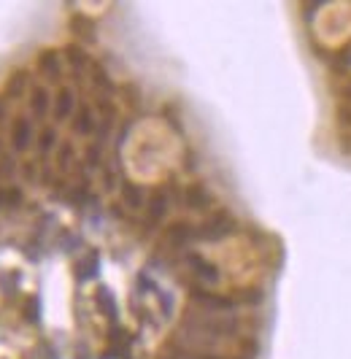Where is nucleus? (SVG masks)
<instances>
[{"label":"nucleus","mask_w":351,"mask_h":359,"mask_svg":"<svg viewBox=\"0 0 351 359\" xmlns=\"http://www.w3.org/2000/svg\"><path fill=\"white\" fill-rule=\"evenodd\" d=\"M184 262H187V268H189V273L203 283H219V268L214 265V262H208L203 254L198 252H187L184 254Z\"/></svg>","instance_id":"obj_3"},{"label":"nucleus","mask_w":351,"mask_h":359,"mask_svg":"<svg viewBox=\"0 0 351 359\" xmlns=\"http://www.w3.org/2000/svg\"><path fill=\"white\" fill-rule=\"evenodd\" d=\"M95 128H98V125H95V114H92V108H89L87 103H81L74 114V132L76 135H89Z\"/></svg>","instance_id":"obj_11"},{"label":"nucleus","mask_w":351,"mask_h":359,"mask_svg":"<svg viewBox=\"0 0 351 359\" xmlns=\"http://www.w3.org/2000/svg\"><path fill=\"white\" fill-rule=\"evenodd\" d=\"M74 25H76L74 27L76 35H81L87 44H89V41H95V30H92V22H89V19H84V17H76Z\"/></svg>","instance_id":"obj_18"},{"label":"nucleus","mask_w":351,"mask_h":359,"mask_svg":"<svg viewBox=\"0 0 351 359\" xmlns=\"http://www.w3.org/2000/svg\"><path fill=\"white\" fill-rule=\"evenodd\" d=\"M65 57H68V62L74 65V71H76V76H78V71H84V68H89V57H87V51L81 49V46H68L65 49Z\"/></svg>","instance_id":"obj_14"},{"label":"nucleus","mask_w":351,"mask_h":359,"mask_svg":"<svg viewBox=\"0 0 351 359\" xmlns=\"http://www.w3.org/2000/svg\"><path fill=\"white\" fill-rule=\"evenodd\" d=\"M0 157H3V143H0Z\"/></svg>","instance_id":"obj_26"},{"label":"nucleus","mask_w":351,"mask_h":359,"mask_svg":"<svg viewBox=\"0 0 351 359\" xmlns=\"http://www.w3.org/2000/svg\"><path fill=\"white\" fill-rule=\"evenodd\" d=\"M33 138H35V128H33V122L27 119V116H19L14 125H11V146H14V152H27L30 149V143H33Z\"/></svg>","instance_id":"obj_5"},{"label":"nucleus","mask_w":351,"mask_h":359,"mask_svg":"<svg viewBox=\"0 0 351 359\" xmlns=\"http://www.w3.org/2000/svg\"><path fill=\"white\" fill-rule=\"evenodd\" d=\"M71 162H74V146H71V143H62V146H60V157H57L60 170L68 173V170H71Z\"/></svg>","instance_id":"obj_20"},{"label":"nucleus","mask_w":351,"mask_h":359,"mask_svg":"<svg viewBox=\"0 0 351 359\" xmlns=\"http://www.w3.org/2000/svg\"><path fill=\"white\" fill-rule=\"evenodd\" d=\"M0 208H6V192H3V186H0Z\"/></svg>","instance_id":"obj_25"},{"label":"nucleus","mask_w":351,"mask_h":359,"mask_svg":"<svg viewBox=\"0 0 351 359\" xmlns=\"http://www.w3.org/2000/svg\"><path fill=\"white\" fill-rule=\"evenodd\" d=\"M38 68L49 81H60V54L54 49H46L38 57Z\"/></svg>","instance_id":"obj_13"},{"label":"nucleus","mask_w":351,"mask_h":359,"mask_svg":"<svg viewBox=\"0 0 351 359\" xmlns=\"http://www.w3.org/2000/svg\"><path fill=\"white\" fill-rule=\"evenodd\" d=\"M3 192H6V208L8 211H17L22 205V200H25V195L17 186H3Z\"/></svg>","instance_id":"obj_19"},{"label":"nucleus","mask_w":351,"mask_h":359,"mask_svg":"<svg viewBox=\"0 0 351 359\" xmlns=\"http://www.w3.org/2000/svg\"><path fill=\"white\" fill-rule=\"evenodd\" d=\"M49 105H51V98L44 87H33V89H30V111H33L35 119H44V116L49 114Z\"/></svg>","instance_id":"obj_12"},{"label":"nucleus","mask_w":351,"mask_h":359,"mask_svg":"<svg viewBox=\"0 0 351 359\" xmlns=\"http://www.w3.org/2000/svg\"><path fill=\"white\" fill-rule=\"evenodd\" d=\"M232 230H235L232 213L225 211V208H219V211L211 213V219H208L203 227H198V238H203V240H222V238L230 235Z\"/></svg>","instance_id":"obj_1"},{"label":"nucleus","mask_w":351,"mask_h":359,"mask_svg":"<svg viewBox=\"0 0 351 359\" xmlns=\"http://www.w3.org/2000/svg\"><path fill=\"white\" fill-rule=\"evenodd\" d=\"M6 116H8V103H6V98H0V125L6 122Z\"/></svg>","instance_id":"obj_23"},{"label":"nucleus","mask_w":351,"mask_h":359,"mask_svg":"<svg viewBox=\"0 0 351 359\" xmlns=\"http://www.w3.org/2000/svg\"><path fill=\"white\" fill-rule=\"evenodd\" d=\"M238 300H241V303H246V306H254V303H259V300H262V292H259V289H243V292L238 295Z\"/></svg>","instance_id":"obj_22"},{"label":"nucleus","mask_w":351,"mask_h":359,"mask_svg":"<svg viewBox=\"0 0 351 359\" xmlns=\"http://www.w3.org/2000/svg\"><path fill=\"white\" fill-rule=\"evenodd\" d=\"M84 165L92 170V168H101L103 165V149L101 143H89L87 152H84Z\"/></svg>","instance_id":"obj_17"},{"label":"nucleus","mask_w":351,"mask_h":359,"mask_svg":"<svg viewBox=\"0 0 351 359\" xmlns=\"http://www.w3.org/2000/svg\"><path fill=\"white\" fill-rule=\"evenodd\" d=\"M181 198H184V205L189 211H211V205H214V198L208 195V189L203 184H189L181 192Z\"/></svg>","instance_id":"obj_6"},{"label":"nucleus","mask_w":351,"mask_h":359,"mask_svg":"<svg viewBox=\"0 0 351 359\" xmlns=\"http://www.w3.org/2000/svg\"><path fill=\"white\" fill-rule=\"evenodd\" d=\"M119 198H122V205H125L127 211H141L144 205L149 203V200H146V192H144L138 184H132V181H122Z\"/></svg>","instance_id":"obj_7"},{"label":"nucleus","mask_w":351,"mask_h":359,"mask_svg":"<svg viewBox=\"0 0 351 359\" xmlns=\"http://www.w3.org/2000/svg\"><path fill=\"white\" fill-rule=\"evenodd\" d=\"M189 295H192V300L203 306L205 310H211V313H232V308H235V300L232 297H225V295H216V292H208V289H200V286H192L189 289Z\"/></svg>","instance_id":"obj_2"},{"label":"nucleus","mask_w":351,"mask_h":359,"mask_svg":"<svg viewBox=\"0 0 351 359\" xmlns=\"http://www.w3.org/2000/svg\"><path fill=\"white\" fill-rule=\"evenodd\" d=\"M14 173H17L14 157H11V154H3V157H0V179H14Z\"/></svg>","instance_id":"obj_21"},{"label":"nucleus","mask_w":351,"mask_h":359,"mask_svg":"<svg viewBox=\"0 0 351 359\" xmlns=\"http://www.w3.org/2000/svg\"><path fill=\"white\" fill-rule=\"evenodd\" d=\"M27 89H30V71L17 68L6 81V100H19Z\"/></svg>","instance_id":"obj_8"},{"label":"nucleus","mask_w":351,"mask_h":359,"mask_svg":"<svg viewBox=\"0 0 351 359\" xmlns=\"http://www.w3.org/2000/svg\"><path fill=\"white\" fill-rule=\"evenodd\" d=\"M22 176H25L27 181H33L35 179V168H33V165H25V168H22Z\"/></svg>","instance_id":"obj_24"},{"label":"nucleus","mask_w":351,"mask_h":359,"mask_svg":"<svg viewBox=\"0 0 351 359\" xmlns=\"http://www.w3.org/2000/svg\"><path fill=\"white\" fill-rule=\"evenodd\" d=\"M95 270H98V254H87L84 259H78L76 273H78L81 281H87L89 276H95Z\"/></svg>","instance_id":"obj_16"},{"label":"nucleus","mask_w":351,"mask_h":359,"mask_svg":"<svg viewBox=\"0 0 351 359\" xmlns=\"http://www.w3.org/2000/svg\"><path fill=\"white\" fill-rule=\"evenodd\" d=\"M76 114V98L71 89H60L57 98H54V119L57 122H65Z\"/></svg>","instance_id":"obj_10"},{"label":"nucleus","mask_w":351,"mask_h":359,"mask_svg":"<svg viewBox=\"0 0 351 359\" xmlns=\"http://www.w3.org/2000/svg\"><path fill=\"white\" fill-rule=\"evenodd\" d=\"M168 192L165 189H160V192H154L149 198V203H146V225H157V222H162L165 219V213H168Z\"/></svg>","instance_id":"obj_9"},{"label":"nucleus","mask_w":351,"mask_h":359,"mask_svg":"<svg viewBox=\"0 0 351 359\" xmlns=\"http://www.w3.org/2000/svg\"><path fill=\"white\" fill-rule=\"evenodd\" d=\"M57 146V130L54 128H44L38 135V154L41 157H49V152Z\"/></svg>","instance_id":"obj_15"},{"label":"nucleus","mask_w":351,"mask_h":359,"mask_svg":"<svg viewBox=\"0 0 351 359\" xmlns=\"http://www.w3.org/2000/svg\"><path fill=\"white\" fill-rule=\"evenodd\" d=\"M195 238H198V227H192L189 222H173V225L165 230V235H162L165 246H168V249H173V252L187 249Z\"/></svg>","instance_id":"obj_4"}]
</instances>
